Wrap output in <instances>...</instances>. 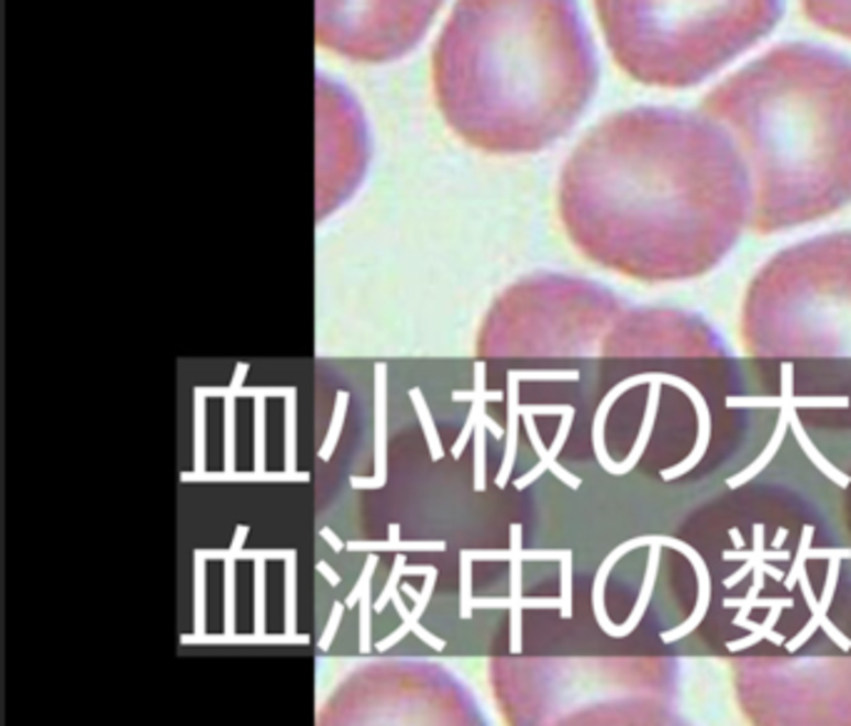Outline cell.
Returning <instances> with one entry per match:
<instances>
[{"mask_svg": "<svg viewBox=\"0 0 851 726\" xmlns=\"http://www.w3.org/2000/svg\"><path fill=\"white\" fill-rule=\"evenodd\" d=\"M295 397L298 395H290L285 397L288 403H285V470L288 472H298L295 470V464H298V452H295V447H298V403H295Z\"/></svg>", "mask_w": 851, "mask_h": 726, "instance_id": "603a6c76", "label": "cell"}, {"mask_svg": "<svg viewBox=\"0 0 851 726\" xmlns=\"http://www.w3.org/2000/svg\"><path fill=\"white\" fill-rule=\"evenodd\" d=\"M255 627H253V631H255V637H261V639H267V635H265V584H267V580H265V562L267 560H263V557H255Z\"/></svg>", "mask_w": 851, "mask_h": 726, "instance_id": "4316f807", "label": "cell"}, {"mask_svg": "<svg viewBox=\"0 0 851 726\" xmlns=\"http://www.w3.org/2000/svg\"><path fill=\"white\" fill-rule=\"evenodd\" d=\"M183 482H308L310 472H183L180 474Z\"/></svg>", "mask_w": 851, "mask_h": 726, "instance_id": "9a60e30c", "label": "cell"}, {"mask_svg": "<svg viewBox=\"0 0 851 726\" xmlns=\"http://www.w3.org/2000/svg\"><path fill=\"white\" fill-rule=\"evenodd\" d=\"M729 407H780V422L774 427V435L770 444L764 447V452L756 458L747 470H742L734 477L727 480L729 490H737L747 484L749 480H754L766 464L774 460V454L780 452V447L786 437V427H789V407H849L847 397H794V365L792 362H784L782 365V395L780 397H770V399H727Z\"/></svg>", "mask_w": 851, "mask_h": 726, "instance_id": "8992f818", "label": "cell"}, {"mask_svg": "<svg viewBox=\"0 0 851 726\" xmlns=\"http://www.w3.org/2000/svg\"><path fill=\"white\" fill-rule=\"evenodd\" d=\"M320 537L322 539H325V542L330 544V549H332V552H342V549H345L347 544L345 542H342V539L335 535V532H332V529L330 527H322L320 529Z\"/></svg>", "mask_w": 851, "mask_h": 726, "instance_id": "f6af8a7d", "label": "cell"}, {"mask_svg": "<svg viewBox=\"0 0 851 726\" xmlns=\"http://www.w3.org/2000/svg\"><path fill=\"white\" fill-rule=\"evenodd\" d=\"M701 113L727 125L760 180V228L780 230L851 200V61L784 43L707 92Z\"/></svg>", "mask_w": 851, "mask_h": 726, "instance_id": "3957f363", "label": "cell"}, {"mask_svg": "<svg viewBox=\"0 0 851 726\" xmlns=\"http://www.w3.org/2000/svg\"><path fill=\"white\" fill-rule=\"evenodd\" d=\"M247 370H250L247 362H240V365L235 367L233 383H230V389H233V395H235V397H237V393H240V389H243V385H245V375H247Z\"/></svg>", "mask_w": 851, "mask_h": 726, "instance_id": "ee69618b", "label": "cell"}, {"mask_svg": "<svg viewBox=\"0 0 851 726\" xmlns=\"http://www.w3.org/2000/svg\"><path fill=\"white\" fill-rule=\"evenodd\" d=\"M512 375L520 380H579V372L577 370H510Z\"/></svg>", "mask_w": 851, "mask_h": 726, "instance_id": "74e56055", "label": "cell"}, {"mask_svg": "<svg viewBox=\"0 0 851 726\" xmlns=\"http://www.w3.org/2000/svg\"><path fill=\"white\" fill-rule=\"evenodd\" d=\"M512 557H510V566H512V607H510V651L512 654H520L522 651V525H512Z\"/></svg>", "mask_w": 851, "mask_h": 726, "instance_id": "4fadbf2b", "label": "cell"}, {"mask_svg": "<svg viewBox=\"0 0 851 726\" xmlns=\"http://www.w3.org/2000/svg\"><path fill=\"white\" fill-rule=\"evenodd\" d=\"M475 609H510L512 600H475L472 602Z\"/></svg>", "mask_w": 851, "mask_h": 726, "instance_id": "b9f144b4", "label": "cell"}, {"mask_svg": "<svg viewBox=\"0 0 851 726\" xmlns=\"http://www.w3.org/2000/svg\"><path fill=\"white\" fill-rule=\"evenodd\" d=\"M298 395V387H243L237 397H290Z\"/></svg>", "mask_w": 851, "mask_h": 726, "instance_id": "ab89813d", "label": "cell"}, {"mask_svg": "<svg viewBox=\"0 0 851 726\" xmlns=\"http://www.w3.org/2000/svg\"><path fill=\"white\" fill-rule=\"evenodd\" d=\"M285 631L295 635L298 627V554L285 560Z\"/></svg>", "mask_w": 851, "mask_h": 726, "instance_id": "d6986e66", "label": "cell"}, {"mask_svg": "<svg viewBox=\"0 0 851 726\" xmlns=\"http://www.w3.org/2000/svg\"><path fill=\"white\" fill-rule=\"evenodd\" d=\"M225 472H235V395L225 397Z\"/></svg>", "mask_w": 851, "mask_h": 726, "instance_id": "d6a6232c", "label": "cell"}, {"mask_svg": "<svg viewBox=\"0 0 851 726\" xmlns=\"http://www.w3.org/2000/svg\"><path fill=\"white\" fill-rule=\"evenodd\" d=\"M445 542H407L400 539V525H390V539L385 542H363V539H353L347 542L350 552H445Z\"/></svg>", "mask_w": 851, "mask_h": 726, "instance_id": "e0dca14e", "label": "cell"}, {"mask_svg": "<svg viewBox=\"0 0 851 726\" xmlns=\"http://www.w3.org/2000/svg\"><path fill=\"white\" fill-rule=\"evenodd\" d=\"M744 173L717 123L677 108L605 118L562 175V216L582 248L634 273L705 267L737 238Z\"/></svg>", "mask_w": 851, "mask_h": 726, "instance_id": "6da1fadb", "label": "cell"}, {"mask_svg": "<svg viewBox=\"0 0 851 726\" xmlns=\"http://www.w3.org/2000/svg\"><path fill=\"white\" fill-rule=\"evenodd\" d=\"M377 566V557H367L365 562V590H363V600H360V654H367L373 645H369V612L375 609V604H369V576H373Z\"/></svg>", "mask_w": 851, "mask_h": 726, "instance_id": "7402d4cb", "label": "cell"}, {"mask_svg": "<svg viewBox=\"0 0 851 726\" xmlns=\"http://www.w3.org/2000/svg\"><path fill=\"white\" fill-rule=\"evenodd\" d=\"M460 566H462V592H460V617L469 619L472 617V549H465L460 554Z\"/></svg>", "mask_w": 851, "mask_h": 726, "instance_id": "1f68e13d", "label": "cell"}, {"mask_svg": "<svg viewBox=\"0 0 851 726\" xmlns=\"http://www.w3.org/2000/svg\"><path fill=\"white\" fill-rule=\"evenodd\" d=\"M784 539H786V529L782 527V529H780V532H776V539H774V544H776V547H780V544L784 542Z\"/></svg>", "mask_w": 851, "mask_h": 726, "instance_id": "681fc988", "label": "cell"}, {"mask_svg": "<svg viewBox=\"0 0 851 726\" xmlns=\"http://www.w3.org/2000/svg\"><path fill=\"white\" fill-rule=\"evenodd\" d=\"M442 0H318L314 35L322 48L357 63H387L412 51Z\"/></svg>", "mask_w": 851, "mask_h": 726, "instance_id": "5b68a950", "label": "cell"}, {"mask_svg": "<svg viewBox=\"0 0 851 726\" xmlns=\"http://www.w3.org/2000/svg\"><path fill=\"white\" fill-rule=\"evenodd\" d=\"M347 403H350V395L347 393H340L338 399H335V413H332V422H330L328 437H325V442H322V447H320V460L322 462H328L332 458V452H335L338 437H340V430H342V422H345Z\"/></svg>", "mask_w": 851, "mask_h": 726, "instance_id": "d4e9b609", "label": "cell"}, {"mask_svg": "<svg viewBox=\"0 0 851 726\" xmlns=\"http://www.w3.org/2000/svg\"><path fill=\"white\" fill-rule=\"evenodd\" d=\"M572 420H575V407H570L567 413L562 415V422H560L557 437H554V442H552V447H550V452L554 454V458H557V454L562 452L564 442H567V435H570V430H572Z\"/></svg>", "mask_w": 851, "mask_h": 726, "instance_id": "60d3db41", "label": "cell"}, {"mask_svg": "<svg viewBox=\"0 0 851 726\" xmlns=\"http://www.w3.org/2000/svg\"><path fill=\"white\" fill-rule=\"evenodd\" d=\"M247 532H250V527H247V525H237V529H235V537H233V544H230V552H233L235 557H237L240 552H243V547H245V539H247Z\"/></svg>", "mask_w": 851, "mask_h": 726, "instance_id": "7bdbcfd3", "label": "cell"}, {"mask_svg": "<svg viewBox=\"0 0 851 726\" xmlns=\"http://www.w3.org/2000/svg\"><path fill=\"white\" fill-rule=\"evenodd\" d=\"M660 389H662V375H652L650 399H646V413H644V420H642V430H640V435H637V442L632 447V452H629V458L625 462H619V474L632 472L637 468V462H640V458L644 454L646 444H650V437H652V430H654V420H656V409H660Z\"/></svg>", "mask_w": 851, "mask_h": 726, "instance_id": "2e32d148", "label": "cell"}, {"mask_svg": "<svg viewBox=\"0 0 851 726\" xmlns=\"http://www.w3.org/2000/svg\"><path fill=\"white\" fill-rule=\"evenodd\" d=\"M393 604H395V609H397V614H400V617H402V625H407V627H410V631H412V635H418L422 641H424V645H428V647H432V649H438V651H442V649H445L447 647V641L445 639H440V637H434L432 635V631H428V629H424L422 625H420V622L418 619H415L412 617V612L410 609H407L405 607V602L400 600V594H395V597H393Z\"/></svg>", "mask_w": 851, "mask_h": 726, "instance_id": "f1b7e54d", "label": "cell"}, {"mask_svg": "<svg viewBox=\"0 0 851 726\" xmlns=\"http://www.w3.org/2000/svg\"><path fill=\"white\" fill-rule=\"evenodd\" d=\"M235 562L237 557L228 552L225 557V637L230 639L235 631Z\"/></svg>", "mask_w": 851, "mask_h": 726, "instance_id": "83f0119b", "label": "cell"}, {"mask_svg": "<svg viewBox=\"0 0 851 726\" xmlns=\"http://www.w3.org/2000/svg\"><path fill=\"white\" fill-rule=\"evenodd\" d=\"M375 477L387 484V362L375 365Z\"/></svg>", "mask_w": 851, "mask_h": 726, "instance_id": "7c38bea8", "label": "cell"}, {"mask_svg": "<svg viewBox=\"0 0 851 726\" xmlns=\"http://www.w3.org/2000/svg\"><path fill=\"white\" fill-rule=\"evenodd\" d=\"M517 422H520V380L507 372V450L502 460V470L497 474V487L505 490L510 482L517 454Z\"/></svg>", "mask_w": 851, "mask_h": 726, "instance_id": "5bb4252c", "label": "cell"}, {"mask_svg": "<svg viewBox=\"0 0 851 726\" xmlns=\"http://www.w3.org/2000/svg\"><path fill=\"white\" fill-rule=\"evenodd\" d=\"M318 572H320L322 576H325V580H328L332 586H338V584L342 582V580H340V574H338L335 570H332V566H330L328 562H322V560H320V562H318Z\"/></svg>", "mask_w": 851, "mask_h": 726, "instance_id": "bcb514c9", "label": "cell"}, {"mask_svg": "<svg viewBox=\"0 0 851 726\" xmlns=\"http://www.w3.org/2000/svg\"><path fill=\"white\" fill-rule=\"evenodd\" d=\"M762 537H764V527L756 525L754 527V549H752V552H744V549H734V552H729V549H727V552H721V560H727V562L744 560L742 570L734 572L732 576H727V580H725L727 590H732V586H737L749 572H754L756 566H760V570H764V574H770L772 580L784 582V572L776 570V566H772L770 562H764V560H792V554L789 552H782V549H772V552H766Z\"/></svg>", "mask_w": 851, "mask_h": 726, "instance_id": "ba28073f", "label": "cell"}, {"mask_svg": "<svg viewBox=\"0 0 851 726\" xmlns=\"http://www.w3.org/2000/svg\"><path fill=\"white\" fill-rule=\"evenodd\" d=\"M797 409H799L797 405H792V407H789V427H792L794 437H797V442L802 444L804 454H807V458L811 460L814 468H817L821 474H825V477H829L831 482L839 484V487H844V490H847V487H849V477H847L844 472H839V470L835 468V464H831V462L825 458V454H821V452L817 450V444H814V442L809 440L807 430H804L802 422H799V417H797Z\"/></svg>", "mask_w": 851, "mask_h": 726, "instance_id": "ac0fdd59", "label": "cell"}, {"mask_svg": "<svg viewBox=\"0 0 851 726\" xmlns=\"http://www.w3.org/2000/svg\"><path fill=\"white\" fill-rule=\"evenodd\" d=\"M363 590H365V576H360V582L355 584V590L347 594V602H345V604H347L350 609L357 607V602H360V592H363Z\"/></svg>", "mask_w": 851, "mask_h": 726, "instance_id": "7dc6e473", "label": "cell"}, {"mask_svg": "<svg viewBox=\"0 0 851 726\" xmlns=\"http://www.w3.org/2000/svg\"><path fill=\"white\" fill-rule=\"evenodd\" d=\"M192 440H196V447H192V472H208L206 468V397L196 393V399H192Z\"/></svg>", "mask_w": 851, "mask_h": 726, "instance_id": "ffe728a7", "label": "cell"}, {"mask_svg": "<svg viewBox=\"0 0 851 726\" xmlns=\"http://www.w3.org/2000/svg\"><path fill=\"white\" fill-rule=\"evenodd\" d=\"M811 537H814V527L807 525L802 529V539H799V549H797V557H794V566L789 570V574L784 576V586L786 590H794V586L799 584V576L804 574V564H807L809 560V544H811Z\"/></svg>", "mask_w": 851, "mask_h": 726, "instance_id": "4dcf8cb0", "label": "cell"}, {"mask_svg": "<svg viewBox=\"0 0 851 726\" xmlns=\"http://www.w3.org/2000/svg\"><path fill=\"white\" fill-rule=\"evenodd\" d=\"M405 564H407V557L400 552V554L395 557V562H393V572H390V580H387V586H385V590H383L380 600H375V612H377V614H383V612H385V607H387V604H390V602H393V597H395V594H397V584H400V576L405 574Z\"/></svg>", "mask_w": 851, "mask_h": 726, "instance_id": "e575fe53", "label": "cell"}, {"mask_svg": "<svg viewBox=\"0 0 851 726\" xmlns=\"http://www.w3.org/2000/svg\"><path fill=\"white\" fill-rule=\"evenodd\" d=\"M776 604H784V607H794L792 600H756V597H742V600H725V607H737L739 614L737 619H744L752 609H762V607H776Z\"/></svg>", "mask_w": 851, "mask_h": 726, "instance_id": "d590c367", "label": "cell"}, {"mask_svg": "<svg viewBox=\"0 0 851 726\" xmlns=\"http://www.w3.org/2000/svg\"><path fill=\"white\" fill-rule=\"evenodd\" d=\"M729 537H732V542L737 544V549H742V544H744V539H742V532H739V529L734 527V529H729Z\"/></svg>", "mask_w": 851, "mask_h": 726, "instance_id": "c3c4849f", "label": "cell"}, {"mask_svg": "<svg viewBox=\"0 0 851 726\" xmlns=\"http://www.w3.org/2000/svg\"><path fill=\"white\" fill-rule=\"evenodd\" d=\"M410 399H412V407H415V413H418V417H420L422 432H424V437H428V444H430V454H432V460H434V462H440V460H442V454H445V452H442L440 435H438V430H434V422H432L430 407H428V403H424V395H422V389H420V387H410Z\"/></svg>", "mask_w": 851, "mask_h": 726, "instance_id": "44dd1931", "label": "cell"}, {"mask_svg": "<svg viewBox=\"0 0 851 726\" xmlns=\"http://www.w3.org/2000/svg\"><path fill=\"white\" fill-rule=\"evenodd\" d=\"M802 8L821 31L851 41V0H802Z\"/></svg>", "mask_w": 851, "mask_h": 726, "instance_id": "8fae6325", "label": "cell"}, {"mask_svg": "<svg viewBox=\"0 0 851 726\" xmlns=\"http://www.w3.org/2000/svg\"><path fill=\"white\" fill-rule=\"evenodd\" d=\"M487 422L483 413L475 427V492H485V472H487Z\"/></svg>", "mask_w": 851, "mask_h": 726, "instance_id": "484cf974", "label": "cell"}, {"mask_svg": "<svg viewBox=\"0 0 851 726\" xmlns=\"http://www.w3.org/2000/svg\"><path fill=\"white\" fill-rule=\"evenodd\" d=\"M265 403L267 397H255V472H267V460H265Z\"/></svg>", "mask_w": 851, "mask_h": 726, "instance_id": "f546056e", "label": "cell"}, {"mask_svg": "<svg viewBox=\"0 0 851 726\" xmlns=\"http://www.w3.org/2000/svg\"><path fill=\"white\" fill-rule=\"evenodd\" d=\"M522 417H524V427H527V435H530V440H532L534 452L540 454V464H538V468H534V470L527 472V474H522L520 480H515V487H517V490H527V487H530L532 482H538V480L542 477V474L550 470V472L554 474V477L562 480L564 484H567V487H572V490H579L582 480H579V477H575V474H572V472L564 470L562 464L557 462V458H554V454L548 450V447H544L542 437H540V432H538V425H534V420H532L534 415H522Z\"/></svg>", "mask_w": 851, "mask_h": 726, "instance_id": "9c48e42d", "label": "cell"}, {"mask_svg": "<svg viewBox=\"0 0 851 726\" xmlns=\"http://www.w3.org/2000/svg\"><path fill=\"white\" fill-rule=\"evenodd\" d=\"M562 592H560V600H562V607H560V614L564 619L572 617V549H567L562 557Z\"/></svg>", "mask_w": 851, "mask_h": 726, "instance_id": "8d00e7d4", "label": "cell"}, {"mask_svg": "<svg viewBox=\"0 0 851 726\" xmlns=\"http://www.w3.org/2000/svg\"><path fill=\"white\" fill-rule=\"evenodd\" d=\"M206 557L196 552V609H192V639H206Z\"/></svg>", "mask_w": 851, "mask_h": 726, "instance_id": "cb8c5ba5", "label": "cell"}, {"mask_svg": "<svg viewBox=\"0 0 851 726\" xmlns=\"http://www.w3.org/2000/svg\"><path fill=\"white\" fill-rule=\"evenodd\" d=\"M660 544H662V547H674V549H679V552H682L684 557H687V560H689L692 564H695V572H697V576H699V600H697V609H695V614H692V617H689L687 622H684V625H679L677 629L664 631V635H662L664 641H677V639H684L687 635H692V631H695V629L701 625V619L707 617L709 602H711L709 566L705 564V560H701L697 549H692L689 544H684L682 539H662V537H660Z\"/></svg>", "mask_w": 851, "mask_h": 726, "instance_id": "52a82bcc", "label": "cell"}, {"mask_svg": "<svg viewBox=\"0 0 851 726\" xmlns=\"http://www.w3.org/2000/svg\"><path fill=\"white\" fill-rule=\"evenodd\" d=\"M345 607H347V604H340V602L332 604L330 622H328V627H325V631H322V637H320V651H328L330 649L332 639H335L338 629H340V622H342V614H345Z\"/></svg>", "mask_w": 851, "mask_h": 726, "instance_id": "f35d334b", "label": "cell"}, {"mask_svg": "<svg viewBox=\"0 0 851 726\" xmlns=\"http://www.w3.org/2000/svg\"><path fill=\"white\" fill-rule=\"evenodd\" d=\"M434 580H438V570H434V566H430V570H428V580H424V586H422V592H420V594L415 592L410 584H405V586H402V592L407 594V597H412V600H415V609H412V617H415V619H420L422 614H424V609H428L430 597H432V592H434Z\"/></svg>", "mask_w": 851, "mask_h": 726, "instance_id": "836d02e7", "label": "cell"}, {"mask_svg": "<svg viewBox=\"0 0 851 726\" xmlns=\"http://www.w3.org/2000/svg\"><path fill=\"white\" fill-rule=\"evenodd\" d=\"M674 387H679L684 395L692 397V405H695L697 417H699V435H697L695 452H692L687 460L679 462L677 468H672V470H662V480H667V482L682 477V474H687L692 468H697V462L705 458V452H707V447H709V407L705 403V397L699 395V389L695 385L684 383V380H679V377H674Z\"/></svg>", "mask_w": 851, "mask_h": 726, "instance_id": "30bf717a", "label": "cell"}, {"mask_svg": "<svg viewBox=\"0 0 851 726\" xmlns=\"http://www.w3.org/2000/svg\"><path fill=\"white\" fill-rule=\"evenodd\" d=\"M615 63L652 88L699 86L782 21L784 0H595Z\"/></svg>", "mask_w": 851, "mask_h": 726, "instance_id": "277c9868", "label": "cell"}, {"mask_svg": "<svg viewBox=\"0 0 851 726\" xmlns=\"http://www.w3.org/2000/svg\"><path fill=\"white\" fill-rule=\"evenodd\" d=\"M597 80L575 0H457L432 51L442 118L487 153H534L560 141Z\"/></svg>", "mask_w": 851, "mask_h": 726, "instance_id": "7a4b0ae2", "label": "cell"}]
</instances>
